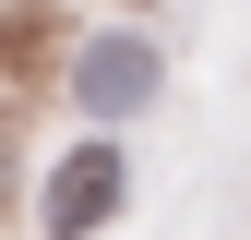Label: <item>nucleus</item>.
<instances>
[{
  "mask_svg": "<svg viewBox=\"0 0 251 240\" xmlns=\"http://www.w3.org/2000/svg\"><path fill=\"white\" fill-rule=\"evenodd\" d=\"M155 84H168V48L155 36H84L72 48V108H96V120H132Z\"/></svg>",
  "mask_w": 251,
  "mask_h": 240,
  "instance_id": "1",
  "label": "nucleus"
},
{
  "mask_svg": "<svg viewBox=\"0 0 251 240\" xmlns=\"http://www.w3.org/2000/svg\"><path fill=\"white\" fill-rule=\"evenodd\" d=\"M108 216H120V156H108V144L60 156V168H48V228L84 240V228H108Z\"/></svg>",
  "mask_w": 251,
  "mask_h": 240,
  "instance_id": "2",
  "label": "nucleus"
}]
</instances>
